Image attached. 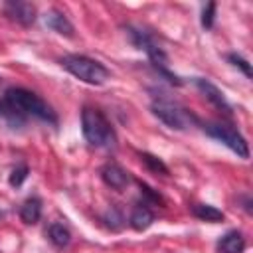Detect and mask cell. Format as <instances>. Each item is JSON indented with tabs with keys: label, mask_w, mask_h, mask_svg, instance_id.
I'll list each match as a JSON object with an SVG mask.
<instances>
[{
	"label": "cell",
	"mask_w": 253,
	"mask_h": 253,
	"mask_svg": "<svg viewBox=\"0 0 253 253\" xmlns=\"http://www.w3.org/2000/svg\"><path fill=\"white\" fill-rule=\"evenodd\" d=\"M4 10L14 22H18V24H22L26 28L32 26L36 22V18H38L36 6L30 4V2H24V0H10V2H6Z\"/></svg>",
	"instance_id": "cell-6"
},
{
	"label": "cell",
	"mask_w": 253,
	"mask_h": 253,
	"mask_svg": "<svg viewBox=\"0 0 253 253\" xmlns=\"http://www.w3.org/2000/svg\"><path fill=\"white\" fill-rule=\"evenodd\" d=\"M138 188H140V192L150 200V202H156V204H164V200H162V196L160 194H156L150 186H146V184H142V182H138Z\"/></svg>",
	"instance_id": "cell-19"
},
{
	"label": "cell",
	"mask_w": 253,
	"mask_h": 253,
	"mask_svg": "<svg viewBox=\"0 0 253 253\" xmlns=\"http://www.w3.org/2000/svg\"><path fill=\"white\" fill-rule=\"evenodd\" d=\"M213 18H215V2H208L202 10V26L210 30L213 26Z\"/></svg>",
	"instance_id": "cell-18"
},
{
	"label": "cell",
	"mask_w": 253,
	"mask_h": 253,
	"mask_svg": "<svg viewBox=\"0 0 253 253\" xmlns=\"http://www.w3.org/2000/svg\"><path fill=\"white\" fill-rule=\"evenodd\" d=\"M101 178H103V182H105L109 188H113V190H117V192L125 190V188L128 186V182H130L128 172H126L125 168H121L117 162H107V164H103V166H101Z\"/></svg>",
	"instance_id": "cell-7"
},
{
	"label": "cell",
	"mask_w": 253,
	"mask_h": 253,
	"mask_svg": "<svg viewBox=\"0 0 253 253\" xmlns=\"http://www.w3.org/2000/svg\"><path fill=\"white\" fill-rule=\"evenodd\" d=\"M105 219H107V221H109V219H119V221H121V219H123V217H121V213H119V211H117V210H115V208H111V210H109V215H107V217H105ZM109 225H111V227H113V229H119V227H117V223H115V221H111V223H109Z\"/></svg>",
	"instance_id": "cell-20"
},
{
	"label": "cell",
	"mask_w": 253,
	"mask_h": 253,
	"mask_svg": "<svg viewBox=\"0 0 253 253\" xmlns=\"http://www.w3.org/2000/svg\"><path fill=\"white\" fill-rule=\"evenodd\" d=\"M245 245L247 243H245L243 233L237 231V229H231V231H227L225 235L219 237L217 251L219 253H243L245 251Z\"/></svg>",
	"instance_id": "cell-10"
},
{
	"label": "cell",
	"mask_w": 253,
	"mask_h": 253,
	"mask_svg": "<svg viewBox=\"0 0 253 253\" xmlns=\"http://www.w3.org/2000/svg\"><path fill=\"white\" fill-rule=\"evenodd\" d=\"M4 101H6L16 113H20L22 117L32 115V117H36V119H40V121H45V123H49V125H57V115H55V111H53L42 97H38L36 93L28 91V89H24V87H10V89L6 91Z\"/></svg>",
	"instance_id": "cell-1"
},
{
	"label": "cell",
	"mask_w": 253,
	"mask_h": 253,
	"mask_svg": "<svg viewBox=\"0 0 253 253\" xmlns=\"http://www.w3.org/2000/svg\"><path fill=\"white\" fill-rule=\"evenodd\" d=\"M20 217L28 225L38 223L40 217H42V202H40V198H28L20 208Z\"/></svg>",
	"instance_id": "cell-12"
},
{
	"label": "cell",
	"mask_w": 253,
	"mask_h": 253,
	"mask_svg": "<svg viewBox=\"0 0 253 253\" xmlns=\"http://www.w3.org/2000/svg\"><path fill=\"white\" fill-rule=\"evenodd\" d=\"M28 166L26 164H20V166H16L14 170H12V174H10V186H14V188H18V186H22L24 184V180L28 178Z\"/></svg>",
	"instance_id": "cell-16"
},
{
	"label": "cell",
	"mask_w": 253,
	"mask_h": 253,
	"mask_svg": "<svg viewBox=\"0 0 253 253\" xmlns=\"http://www.w3.org/2000/svg\"><path fill=\"white\" fill-rule=\"evenodd\" d=\"M45 26L53 32H57L59 36H65V38H73V24L67 20V16L59 10H49L45 14Z\"/></svg>",
	"instance_id": "cell-9"
},
{
	"label": "cell",
	"mask_w": 253,
	"mask_h": 253,
	"mask_svg": "<svg viewBox=\"0 0 253 253\" xmlns=\"http://www.w3.org/2000/svg\"><path fill=\"white\" fill-rule=\"evenodd\" d=\"M128 221H130V227H132V229H136V231H144V229H148V227L152 225V221H154V213H152L144 204H138V206L132 208Z\"/></svg>",
	"instance_id": "cell-11"
},
{
	"label": "cell",
	"mask_w": 253,
	"mask_h": 253,
	"mask_svg": "<svg viewBox=\"0 0 253 253\" xmlns=\"http://www.w3.org/2000/svg\"><path fill=\"white\" fill-rule=\"evenodd\" d=\"M61 65L71 75H75L77 79H81L83 83H89V85H103L111 75L103 63H99L97 59H91L87 55H79V53L61 57Z\"/></svg>",
	"instance_id": "cell-3"
},
{
	"label": "cell",
	"mask_w": 253,
	"mask_h": 253,
	"mask_svg": "<svg viewBox=\"0 0 253 253\" xmlns=\"http://www.w3.org/2000/svg\"><path fill=\"white\" fill-rule=\"evenodd\" d=\"M81 130L85 140L91 146L97 148H115L117 146V134L115 128L111 126V123L107 121V117L93 107H83L81 111Z\"/></svg>",
	"instance_id": "cell-2"
},
{
	"label": "cell",
	"mask_w": 253,
	"mask_h": 253,
	"mask_svg": "<svg viewBox=\"0 0 253 253\" xmlns=\"http://www.w3.org/2000/svg\"><path fill=\"white\" fill-rule=\"evenodd\" d=\"M204 130H206L211 138H215V140H219L221 144H225V146H227L231 152H235L237 156L249 158L247 140H245L233 126L223 125V123H208V125H204Z\"/></svg>",
	"instance_id": "cell-5"
},
{
	"label": "cell",
	"mask_w": 253,
	"mask_h": 253,
	"mask_svg": "<svg viewBox=\"0 0 253 253\" xmlns=\"http://www.w3.org/2000/svg\"><path fill=\"white\" fill-rule=\"evenodd\" d=\"M0 85H2V77H0Z\"/></svg>",
	"instance_id": "cell-21"
},
{
	"label": "cell",
	"mask_w": 253,
	"mask_h": 253,
	"mask_svg": "<svg viewBox=\"0 0 253 253\" xmlns=\"http://www.w3.org/2000/svg\"><path fill=\"white\" fill-rule=\"evenodd\" d=\"M227 61H229L231 65H235L237 69H241L245 77H251V65H249V61H247L245 57H241L239 53H229V55H227Z\"/></svg>",
	"instance_id": "cell-17"
},
{
	"label": "cell",
	"mask_w": 253,
	"mask_h": 253,
	"mask_svg": "<svg viewBox=\"0 0 253 253\" xmlns=\"http://www.w3.org/2000/svg\"><path fill=\"white\" fill-rule=\"evenodd\" d=\"M140 160L146 164V168L150 170V172H154V174H162V176H168L170 174V170H168V166L158 158V156H154V154H150V152H140Z\"/></svg>",
	"instance_id": "cell-15"
},
{
	"label": "cell",
	"mask_w": 253,
	"mask_h": 253,
	"mask_svg": "<svg viewBox=\"0 0 253 253\" xmlns=\"http://www.w3.org/2000/svg\"><path fill=\"white\" fill-rule=\"evenodd\" d=\"M47 237H49V241L55 245V247H59V249H63V247H67L69 245V241H71V231L63 225V223H51L49 227H47Z\"/></svg>",
	"instance_id": "cell-13"
},
{
	"label": "cell",
	"mask_w": 253,
	"mask_h": 253,
	"mask_svg": "<svg viewBox=\"0 0 253 253\" xmlns=\"http://www.w3.org/2000/svg\"><path fill=\"white\" fill-rule=\"evenodd\" d=\"M192 211H194L196 217H200V219H204V221H211V223L221 221V219L225 217L221 210H217V208H213V206H208V204H196V206L192 208Z\"/></svg>",
	"instance_id": "cell-14"
},
{
	"label": "cell",
	"mask_w": 253,
	"mask_h": 253,
	"mask_svg": "<svg viewBox=\"0 0 253 253\" xmlns=\"http://www.w3.org/2000/svg\"><path fill=\"white\" fill-rule=\"evenodd\" d=\"M194 83H196V87L204 93V97L215 107V109H219V111H223L225 115H231V105L227 103V99L223 97V93L211 83V81H208V79H202V77H196L194 79Z\"/></svg>",
	"instance_id": "cell-8"
},
{
	"label": "cell",
	"mask_w": 253,
	"mask_h": 253,
	"mask_svg": "<svg viewBox=\"0 0 253 253\" xmlns=\"http://www.w3.org/2000/svg\"><path fill=\"white\" fill-rule=\"evenodd\" d=\"M150 111L156 119H160L166 126L174 128V130H186L190 121H196L190 113H186V109H182L180 105H176L170 99H154L150 105Z\"/></svg>",
	"instance_id": "cell-4"
}]
</instances>
